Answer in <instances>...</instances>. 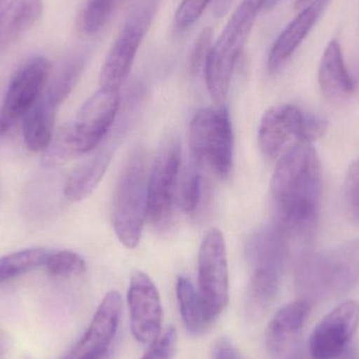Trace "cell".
I'll list each match as a JSON object with an SVG mask.
<instances>
[{
  "instance_id": "26",
  "label": "cell",
  "mask_w": 359,
  "mask_h": 359,
  "mask_svg": "<svg viewBox=\"0 0 359 359\" xmlns=\"http://www.w3.org/2000/svg\"><path fill=\"white\" fill-rule=\"evenodd\" d=\"M48 276L69 278L86 273V264L81 255L71 250L50 252L44 264Z\"/></svg>"
},
{
  "instance_id": "7",
  "label": "cell",
  "mask_w": 359,
  "mask_h": 359,
  "mask_svg": "<svg viewBox=\"0 0 359 359\" xmlns=\"http://www.w3.org/2000/svg\"><path fill=\"white\" fill-rule=\"evenodd\" d=\"M233 130L228 109L223 104L200 109L189 128L192 159L207 163L219 178L229 176L233 164Z\"/></svg>"
},
{
  "instance_id": "19",
  "label": "cell",
  "mask_w": 359,
  "mask_h": 359,
  "mask_svg": "<svg viewBox=\"0 0 359 359\" xmlns=\"http://www.w3.org/2000/svg\"><path fill=\"white\" fill-rule=\"evenodd\" d=\"M42 0H11L0 12V50L12 46L39 20Z\"/></svg>"
},
{
  "instance_id": "10",
  "label": "cell",
  "mask_w": 359,
  "mask_h": 359,
  "mask_svg": "<svg viewBox=\"0 0 359 359\" xmlns=\"http://www.w3.org/2000/svg\"><path fill=\"white\" fill-rule=\"evenodd\" d=\"M181 168V145L176 136L162 141L149 172L147 217L156 227L168 225L175 206V194Z\"/></svg>"
},
{
  "instance_id": "35",
  "label": "cell",
  "mask_w": 359,
  "mask_h": 359,
  "mask_svg": "<svg viewBox=\"0 0 359 359\" xmlns=\"http://www.w3.org/2000/svg\"><path fill=\"white\" fill-rule=\"evenodd\" d=\"M6 351V341L4 335L0 332V359L4 358Z\"/></svg>"
},
{
  "instance_id": "16",
  "label": "cell",
  "mask_w": 359,
  "mask_h": 359,
  "mask_svg": "<svg viewBox=\"0 0 359 359\" xmlns=\"http://www.w3.org/2000/svg\"><path fill=\"white\" fill-rule=\"evenodd\" d=\"M330 1L331 0H313L309 6L301 10L299 14L287 25L270 50L267 63L270 73H276L294 54L318 19L324 14Z\"/></svg>"
},
{
  "instance_id": "15",
  "label": "cell",
  "mask_w": 359,
  "mask_h": 359,
  "mask_svg": "<svg viewBox=\"0 0 359 359\" xmlns=\"http://www.w3.org/2000/svg\"><path fill=\"white\" fill-rule=\"evenodd\" d=\"M147 25V15L140 14L124 25L101 69L99 77L101 88L119 90L123 86L144 37Z\"/></svg>"
},
{
  "instance_id": "37",
  "label": "cell",
  "mask_w": 359,
  "mask_h": 359,
  "mask_svg": "<svg viewBox=\"0 0 359 359\" xmlns=\"http://www.w3.org/2000/svg\"><path fill=\"white\" fill-rule=\"evenodd\" d=\"M282 1V0H266L265 8H272L274 6L278 4V2Z\"/></svg>"
},
{
  "instance_id": "28",
  "label": "cell",
  "mask_w": 359,
  "mask_h": 359,
  "mask_svg": "<svg viewBox=\"0 0 359 359\" xmlns=\"http://www.w3.org/2000/svg\"><path fill=\"white\" fill-rule=\"evenodd\" d=\"M72 156L74 154L67 137V128H63L53 137L50 144L42 153L41 164L48 170L56 168L65 164Z\"/></svg>"
},
{
  "instance_id": "2",
  "label": "cell",
  "mask_w": 359,
  "mask_h": 359,
  "mask_svg": "<svg viewBox=\"0 0 359 359\" xmlns=\"http://www.w3.org/2000/svg\"><path fill=\"white\" fill-rule=\"evenodd\" d=\"M265 4L266 0H243L211 46L204 65L205 77L209 94L217 105L227 98L236 62Z\"/></svg>"
},
{
  "instance_id": "33",
  "label": "cell",
  "mask_w": 359,
  "mask_h": 359,
  "mask_svg": "<svg viewBox=\"0 0 359 359\" xmlns=\"http://www.w3.org/2000/svg\"><path fill=\"white\" fill-rule=\"evenodd\" d=\"M212 359H245L227 337H221L212 350Z\"/></svg>"
},
{
  "instance_id": "14",
  "label": "cell",
  "mask_w": 359,
  "mask_h": 359,
  "mask_svg": "<svg viewBox=\"0 0 359 359\" xmlns=\"http://www.w3.org/2000/svg\"><path fill=\"white\" fill-rule=\"evenodd\" d=\"M121 311V295L118 291H109L88 330L65 359H105L117 334Z\"/></svg>"
},
{
  "instance_id": "3",
  "label": "cell",
  "mask_w": 359,
  "mask_h": 359,
  "mask_svg": "<svg viewBox=\"0 0 359 359\" xmlns=\"http://www.w3.org/2000/svg\"><path fill=\"white\" fill-rule=\"evenodd\" d=\"M149 159L143 149L128 158L116 188L113 225L116 236L126 248L138 246L149 205Z\"/></svg>"
},
{
  "instance_id": "20",
  "label": "cell",
  "mask_w": 359,
  "mask_h": 359,
  "mask_svg": "<svg viewBox=\"0 0 359 359\" xmlns=\"http://www.w3.org/2000/svg\"><path fill=\"white\" fill-rule=\"evenodd\" d=\"M111 158V151L105 149L79 164L65 181V198L71 202H80L90 196L107 172Z\"/></svg>"
},
{
  "instance_id": "34",
  "label": "cell",
  "mask_w": 359,
  "mask_h": 359,
  "mask_svg": "<svg viewBox=\"0 0 359 359\" xmlns=\"http://www.w3.org/2000/svg\"><path fill=\"white\" fill-rule=\"evenodd\" d=\"M285 359H304L303 350L297 346V347L293 348L290 352H289L288 355L286 356Z\"/></svg>"
},
{
  "instance_id": "30",
  "label": "cell",
  "mask_w": 359,
  "mask_h": 359,
  "mask_svg": "<svg viewBox=\"0 0 359 359\" xmlns=\"http://www.w3.org/2000/svg\"><path fill=\"white\" fill-rule=\"evenodd\" d=\"M211 0H182L175 15V22L180 29L194 25Z\"/></svg>"
},
{
  "instance_id": "4",
  "label": "cell",
  "mask_w": 359,
  "mask_h": 359,
  "mask_svg": "<svg viewBox=\"0 0 359 359\" xmlns=\"http://www.w3.org/2000/svg\"><path fill=\"white\" fill-rule=\"evenodd\" d=\"M359 276V241L320 253L304 255L297 265L302 299L320 297L349 288Z\"/></svg>"
},
{
  "instance_id": "13",
  "label": "cell",
  "mask_w": 359,
  "mask_h": 359,
  "mask_svg": "<svg viewBox=\"0 0 359 359\" xmlns=\"http://www.w3.org/2000/svg\"><path fill=\"white\" fill-rule=\"evenodd\" d=\"M128 302L133 337L142 345L155 343L161 332L163 311L159 291L144 272L132 274Z\"/></svg>"
},
{
  "instance_id": "22",
  "label": "cell",
  "mask_w": 359,
  "mask_h": 359,
  "mask_svg": "<svg viewBox=\"0 0 359 359\" xmlns=\"http://www.w3.org/2000/svg\"><path fill=\"white\" fill-rule=\"evenodd\" d=\"M177 299L179 302L182 320L190 334L200 337L204 334L213 320L209 316L198 291L188 278L181 276L177 282Z\"/></svg>"
},
{
  "instance_id": "24",
  "label": "cell",
  "mask_w": 359,
  "mask_h": 359,
  "mask_svg": "<svg viewBox=\"0 0 359 359\" xmlns=\"http://www.w3.org/2000/svg\"><path fill=\"white\" fill-rule=\"evenodd\" d=\"M50 253L48 249L29 248L0 257V285L44 266Z\"/></svg>"
},
{
  "instance_id": "23",
  "label": "cell",
  "mask_w": 359,
  "mask_h": 359,
  "mask_svg": "<svg viewBox=\"0 0 359 359\" xmlns=\"http://www.w3.org/2000/svg\"><path fill=\"white\" fill-rule=\"evenodd\" d=\"M82 67H83L82 59L76 57L63 62L54 73L52 71L48 86L43 93L44 96L53 104L60 107L77 84Z\"/></svg>"
},
{
  "instance_id": "17",
  "label": "cell",
  "mask_w": 359,
  "mask_h": 359,
  "mask_svg": "<svg viewBox=\"0 0 359 359\" xmlns=\"http://www.w3.org/2000/svg\"><path fill=\"white\" fill-rule=\"evenodd\" d=\"M312 303L299 299L280 308L266 330V347L270 355L278 358L291 337L302 330L311 312Z\"/></svg>"
},
{
  "instance_id": "18",
  "label": "cell",
  "mask_w": 359,
  "mask_h": 359,
  "mask_svg": "<svg viewBox=\"0 0 359 359\" xmlns=\"http://www.w3.org/2000/svg\"><path fill=\"white\" fill-rule=\"evenodd\" d=\"M318 83L323 93L332 99L345 98L355 90V80L346 67L341 46L337 40H332L323 54Z\"/></svg>"
},
{
  "instance_id": "21",
  "label": "cell",
  "mask_w": 359,
  "mask_h": 359,
  "mask_svg": "<svg viewBox=\"0 0 359 359\" xmlns=\"http://www.w3.org/2000/svg\"><path fill=\"white\" fill-rule=\"evenodd\" d=\"M58 107L44 94L23 117V140L34 153L43 151L54 137L55 120Z\"/></svg>"
},
{
  "instance_id": "38",
  "label": "cell",
  "mask_w": 359,
  "mask_h": 359,
  "mask_svg": "<svg viewBox=\"0 0 359 359\" xmlns=\"http://www.w3.org/2000/svg\"><path fill=\"white\" fill-rule=\"evenodd\" d=\"M4 1H6V0H0V6H2V4H4Z\"/></svg>"
},
{
  "instance_id": "8",
  "label": "cell",
  "mask_w": 359,
  "mask_h": 359,
  "mask_svg": "<svg viewBox=\"0 0 359 359\" xmlns=\"http://www.w3.org/2000/svg\"><path fill=\"white\" fill-rule=\"evenodd\" d=\"M198 293L211 320L224 311L229 297V278L226 243L217 228L203 238L198 250Z\"/></svg>"
},
{
  "instance_id": "1",
  "label": "cell",
  "mask_w": 359,
  "mask_h": 359,
  "mask_svg": "<svg viewBox=\"0 0 359 359\" xmlns=\"http://www.w3.org/2000/svg\"><path fill=\"white\" fill-rule=\"evenodd\" d=\"M322 166L312 144H297L280 158L271 180L276 227L289 238L307 240L318 223Z\"/></svg>"
},
{
  "instance_id": "12",
  "label": "cell",
  "mask_w": 359,
  "mask_h": 359,
  "mask_svg": "<svg viewBox=\"0 0 359 359\" xmlns=\"http://www.w3.org/2000/svg\"><path fill=\"white\" fill-rule=\"evenodd\" d=\"M359 328V303L346 301L329 312L314 329L309 341L313 359H337L343 355Z\"/></svg>"
},
{
  "instance_id": "27",
  "label": "cell",
  "mask_w": 359,
  "mask_h": 359,
  "mask_svg": "<svg viewBox=\"0 0 359 359\" xmlns=\"http://www.w3.org/2000/svg\"><path fill=\"white\" fill-rule=\"evenodd\" d=\"M120 2L121 0H88L80 20L82 31L88 35L101 31Z\"/></svg>"
},
{
  "instance_id": "5",
  "label": "cell",
  "mask_w": 359,
  "mask_h": 359,
  "mask_svg": "<svg viewBox=\"0 0 359 359\" xmlns=\"http://www.w3.org/2000/svg\"><path fill=\"white\" fill-rule=\"evenodd\" d=\"M287 242L276 226L257 231L249 238L246 257L252 267L248 288L250 310L266 309L278 297L288 251Z\"/></svg>"
},
{
  "instance_id": "36",
  "label": "cell",
  "mask_w": 359,
  "mask_h": 359,
  "mask_svg": "<svg viewBox=\"0 0 359 359\" xmlns=\"http://www.w3.org/2000/svg\"><path fill=\"white\" fill-rule=\"evenodd\" d=\"M313 0H295L294 2V8L297 10H303L306 6H309Z\"/></svg>"
},
{
  "instance_id": "32",
  "label": "cell",
  "mask_w": 359,
  "mask_h": 359,
  "mask_svg": "<svg viewBox=\"0 0 359 359\" xmlns=\"http://www.w3.org/2000/svg\"><path fill=\"white\" fill-rule=\"evenodd\" d=\"M211 37H212V34H211L210 29H205L198 36V40L194 44V50H192L191 58H190L192 71L198 72L203 65H205L207 56L210 52Z\"/></svg>"
},
{
  "instance_id": "11",
  "label": "cell",
  "mask_w": 359,
  "mask_h": 359,
  "mask_svg": "<svg viewBox=\"0 0 359 359\" xmlns=\"http://www.w3.org/2000/svg\"><path fill=\"white\" fill-rule=\"evenodd\" d=\"M120 107L119 90L100 88L78 111L75 122L67 126L74 156L94 151L107 136Z\"/></svg>"
},
{
  "instance_id": "9",
  "label": "cell",
  "mask_w": 359,
  "mask_h": 359,
  "mask_svg": "<svg viewBox=\"0 0 359 359\" xmlns=\"http://www.w3.org/2000/svg\"><path fill=\"white\" fill-rule=\"evenodd\" d=\"M52 71L48 59L36 57L15 74L0 105V136L8 134L39 100Z\"/></svg>"
},
{
  "instance_id": "6",
  "label": "cell",
  "mask_w": 359,
  "mask_h": 359,
  "mask_svg": "<svg viewBox=\"0 0 359 359\" xmlns=\"http://www.w3.org/2000/svg\"><path fill=\"white\" fill-rule=\"evenodd\" d=\"M327 122L320 116L303 111L297 105L270 107L259 126V145L270 159L280 158L297 144H312L324 136Z\"/></svg>"
},
{
  "instance_id": "25",
  "label": "cell",
  "mask_w": 359,
  "mask_h": 359,
  "mask_svg": "<svg viewBox=\"0 0 359 359\" xmlns=\"http://www.w3.org/2000/svg\"><path fill=\"white\" fill-rule=\"evenodd\" d=\"M200 164L192 159L191 163L180 172L177 183L175 204L185 213H194L198 209L202 196V177Z\"/></svg>"
},
{
  "instance_id": "29",
  "label": "cell",
  "mask_w": 359,
  "mask_h": 359,
  "mask_svg": "<svg viewBox=\"0 0 359 359\" xmlns=\"http://www.w3.org/2000/svg\"><path fill=\"white\" fill-rule=\"evenodd\" d=\"M344 198L352 219L359 222V158L348 168L344 184Z\"/></svg>"
},
{
  "instance_id": "31",
  "label": "cell",
  "mask_w": 359,
  "mask_h": 359,
  "mask_svg": "<svg viewBox=\"0 0 359 359\" xmlns=\"http://www.w3.org/2000/svg\"><path fill=\"white\" fill-rule=\"evenodd\" d=\"M177 349V332L174 327H170L163 335L151 344L149 351L141 359H172Z\"/></svg>"
}]
</instances>
